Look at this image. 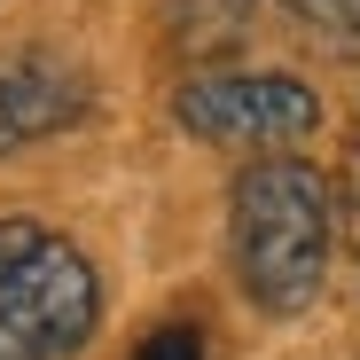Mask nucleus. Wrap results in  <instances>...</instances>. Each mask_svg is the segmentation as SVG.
I'll use <instances>...</instances> for the list:
<instances>
[{
    "mask_svg": "<svg viewBox=\"0 0 360 360\" xmlns=\"http://www.w3.org/2000/svg\"><path fill=\"white\" fill-rule=\"evenodd\" d=\"M337 243V196L314 165L259 157L227 188V259L259 314H306L329 274Z\"/></svg>",
    "mask_w": 360,
    "mask_h": 360,
    "instance_id": "nucleus-1",
    "label": "nucleus"
},
{
    "mask_svg": "<svg viewBox=\"0 0 360 360\" xmlns=\"http://www.w3.org/2000/svg\"><path fill=\"white\" fill-rule=\"evenodd\" d=\"M102 329V282L71 235L0 219V360H71Z\"/></svg>",
    "mask_w": 360,
    "mask_h": 360,
    "instance_id": "nucleus-2",
    "label": "nucleus"
},
{
    "mask_svg": "<svg viewBox=\"0 0 360 360\" xmlns=\"http://www.w3.org/2000/svg\"><path fill=\"white\" fill-rule=\"evenodd\" d=\"M172 117L219 149H282L321 126V102L290 71H204L172 94Z\"/></svg>",
    "mask_w": 360,
    "mask_h": 360,
    "instance_id": "nucleus-3",
    "label": "nucleus"
},
{
    "mask_svg": "<svg viewBox=\"0 0 360 360\" xmlns=\"http://www.w3.org/2000/svg\"><path fill=\"white\" fill-rule=\"evenodd\" d=\"M94 102V79L63 47H0V157L79 126Z\"/></svg>",
    "mask_w": 360,
    "mask_h": 360,
    "instance_id": "nucleus-4",
    "label": "nucleus"
},
{
    "mask_svg": "<svg viewBox=\"0 0 360 360\" xmlns=\"http://www.w3.org/2000/svg\"><path fill=\"white\" fill-rule=\"evenodd\" d=\"M290 16L306 24L314 39H329V47L360 55V0H290Z\"/></svg>",
    "mask_w": 360,
    "mask_h": 360,
    "instance_id": "nucleus-5",
    "label": "nucleus"
},
{
    "mask_svg": "<svg viewBox=\"0 0 360 360\" xmlns=\"http://www.w3.org/2000/svg\"><path fill=\"white\" fill-rule=\"evenodd\" d=\"M337 235H345V251H360V141L345 149V165H337Z\"/></svg>",
    "mask_w": 360,
    "mask_h": 360,
    "instance_id": "nucleus-6",
    "label": "nucleus"
},
{
    "mask_svg": "<svg viewBox=\"0 0 360 360\" xmlns=\"http://www.w3.org/2000/svg\"><path fill=\"white\" fill-rule=\"evenodd\" d=\"M134 360H204V337L172 321V329H149V337L134 345Z\"/></svg>",
    "mask_w": 360,
    "mask_h": 360,
    "instance_id": "nucleus-7",
    "label": "nucleus"
}]
</instances>
